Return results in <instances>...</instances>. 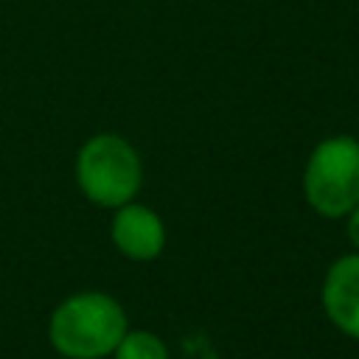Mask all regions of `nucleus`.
<instances>
[{"label": "nucleus", "mask_w": 359, "mask_h": 359, "mask_svg": "<svg viewBox=\"0 0 359 359\" xmlns=\"http://www.w3.org/2000/svg\"><path fill=\"white\" fill-rule=\"evenodd\" d=\"M323 306L342 334L359 339V252L331 264L323 283Z\"/></svg>", "instance_id": "obj_4"}, {"label": "nucleus", "mask_w": 359, "mask_h": 359, "mask_svg": "<svg viewBox=\"0 0 359 359\" xmlns=\"http://www.w3.org/2000/svg\"><path fill=\"white\" fill-rule=\"evenodd\" d=\"M126 334V314L118 300L101 292H81L59 303L50 317V345L70 359H101L115 353Z\"/></svg>", "instance_id": "obj_1"}, {"label": "nucleus", "mask_w": 359, "mask_h": 359, "mask_svg": "<svg viewBox=\"0 0 359 359\" xmlns=\"http://www.w3.org/2000/svg\"><path fill=\"white\" fill-rule=\"evenodd\" d=\"M348 236H351V241L359 247V205L351 210V219H348Z\"/></svg>", "instance_id": "obj_7"}, {"label": "nucleus", "mask_w": 359, "mask_h": 359, "mask_svg": "<svg viewBox=\"0 0 359 359\" xmlns=\"http://www.w3.org/2000/svg\"><path fill=\"white\" fill-rule=\"evenodd\" d=\"M115 359H168V348L149 331H126L115 348Z\"/></svg>", "instance_id": "obj_6"}, {"label": "nucleus", "mask_w": 359, "mask_h": 359, "mask_svg": "<svg viewBox=\"0 0 359 359\" xmlns=\"http://www.w3.org/2000/svg\"><path fill=\"white\" fill-rule=\"evenodd\" d=\"M76 180L87 199L104 208L126 205L143 180L137 151L118 135L90 137L76 160Z\"/></svg>", "instance_id": "obj_2"}, {"label": "nucleus", "mask_w": 359, "mask_h": 359, "mask_svg": "<svg viewBox=\"0 0 359 359\" xmlns=\"http://www.w3.org/2000/svg\"><path fill=\"white\" fill-rule=\"evenodd\" d=\"M112 241L123 255L135 261H151L165 244V227L151 208L126 202L112 219Z\"/></svg>", "instance_id": "obj_5"}, {"label": "nucleus", "mask_w": 359, "mask_h": 359, "mask_svg": "<svg viewBox=\"0 0 359 359\" xmlns=\"http://www.w3.org/2000/svg\"><path fill=\"white\" fill-rule=\"evenodd\" d=\"M303 191L309 205L328 216H345L359 205V140L339 135L323 140L306 165Z\"/></svg>", "instance_id": "obj_3"}]
</instances>
